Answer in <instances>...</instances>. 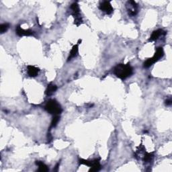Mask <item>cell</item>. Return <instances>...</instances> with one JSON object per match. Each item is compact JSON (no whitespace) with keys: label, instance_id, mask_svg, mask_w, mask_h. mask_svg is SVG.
Instances as JSON below:
<instances>
[{"label":"cell","instance_id":"obj_1","mask_svg":"<svg viewBox=\"0 0 172 172\" xmlns=\"http://www.w3.org/2000/svg\"><path fill=\"white\" fill-rule=\"evenodd\" d=\"M115 76L122 80L130 77L133 73V69L129 63L118 64L114 69Z\"/></svg>","mask_w":172,"mask_h":172},{"label":"cell","instance_id":"obj_2","mask_svg":"<svg viewBox=\"0 0 172 172\" xmlns=\"http://www.w3.org/2000/svg\"><path fill=\"white\" fill-rule=\"evenodd\" d=\"M45 109L47 112L53 116L59 115L62 112L61 106L55 100H49L46 105L45 106Z\"/></svg>","mask_w":172,"mask_h":172},{"label":"cell","instance_id":"obj_3","mask_svg":"<svg viewBox=\"0 0 172 172\" xmlns=\"http://www.w3.org/2000/svg\"><path fill=\"white\" fill-rule=\"evenodd\" d=\"M163 55H164V51H163V48L162 47L157 48L154 56L151 58H149V59H147L146 61L144 63V64H143L144 67L145 68H149V67L151 66V65H153L155 63L158 61V60L160 59L161 57H163Z\"/></svg>","mask_w":172,"mask_h":172},{"label":"cell","instance_id":"obj_4","mask_svg":"<svg viewBox=\"0 0 172 172\" xmlns=\"http://www.w3.org/2000/svg\"><path fill=\"white\" fill-rule=\"evenodd\" d=\"M71 9L72 12L71 14L74 18V24L77 26H80L83 23V20H82V18L81 16L80 9H79V6L78 4H77V2H74L73 4H71Z\"/></svg>","mask_w":172,"mask_h":172},{"label":"cell","instance_id":"obj_5","mask_svg":"<svg viewBox=\"0 0 172 172\" xmlns=\"http://www.w3.org/2000/svg\"><path fill=\"white\" fill-rule=\"evenodd\" d=\"M127 8L128 15L135 16L138 13V5L135 1H128L127 3Z\"/></svg>","mask_w":172,"mask_h":172},{"label":"cell","instance_id":"obj_6","mask_svg":"<svg viewBox=\"0 0 172 172\" xmlns=\"http://www.w3.org/2000/svg\"><path fill=\"white\" fill-rule=\"evenodd\" d=\"M99 8H100L101 11H102L106 14H108V15H110V14H112L114 11V9L112 8V5H111L110 1H103L102 3L100 4Z\"/></svg>","mask_w":172,"mask_h":172},{"label":"cell","instance_id":"obj_7","mask_svg":"<svg viewBox=\"0 0 172 172\" xmlns=\"http://www.w3.org/2000/svg\"><path fill=\"white\" fill-rule=\"evenodd\" d=\"M16 32L17 34V35L19 36H33L35 35V32L32 30H24L23 28H22L20 27V26H18L16 27Z\"/></svg>","mask_w":172,"mask_h":172},{"label":"cell","instance_id":"obj_8","mask_svg":"<svg viewBox=\"0 0 172 172\" xmlns=\"http://www.w3.org/2000/svg\"><path fill=\"white\" fill-rule=\"evenodd\" d=\"M166 35V32H165L164 30H161V29H159V30H155L152 33L151 36H150L149 42H152V41H155L158 40L159 37L162 36H165Z\"/></svg>","mask_w":172,"mask_h":172},{"label":"cell","instance_id":"obj_9","mask_svg":"<svg viewBox=\"0 0 172 172\" xmlns=\"http://www.w3.org/2000/svg\"><path fill=\"white\" fill-rule=\"evenodd\" d=\"M27 71L29 76L31 77H35L38 76V73L40 71V69L38 67L33 66V65H28Z\"/></svg>","mask_w":172,"mask_h":172},{"label":"cell","instance_id":"obj_10","mask_svg":"<svg viewBox=\"0 0 172 172\" xmlns=\"http://www.w3.org/2000/svg\"><path fill=\"white\" fill-rule=\"evenodd\" d=\"M78 45H79L78 44L75 45H73V47H72V49L71 51H70L68 59H67V61H69V60H71L72 59L76 57L77 55H78V50H79Z\"/></svg>","mask_w":172,"mask_h":172},{"label":"cell","instance_id":"obj_11","mask_svg":"<svg viewBox=\"0 0 172 172\" xmlns=\"http://www.w3.org/2000/svg\"><path fill=\"white\" fill-rule=\"evenodd\" d=\"M57 87L56 85H54L50 83L48 85L47 88L45 91V94H47V96H51L52 94H54L55 92L57 91Z\"/></svg>","mask_w":172,"mask_h":172},{"label":"cell","instance_id":"obj_12","mask_svg":"<svg viewBox=\"0 0 172 172\" xmlns=\"http://www.w3.org/2000/svg\"><path fill=\"white\" fill-rule=\"evenodd\" d=\"M101 169V165L100 163V160L99 159H95L94 160V163L90 167V169L89 171L94 172V171H100Z\"/></svg>","mask_w":172,"mask_h":172},{"label":"cell","instance_id":"obj_13","mask_svg":"<svg viewBox=\"0 0 172 172\" xmlns=\"http://www.w3.org/2000/svg\"><path fill=\"white\" fill-rule=\"evenodd\" d=\"M36 165L38 166V171L41 172H46L48 171V168L47 165L41 161H36Z\"/></svg>","mask_w":172,"mask_h":172},{"label":"cell","instance_id":"obj_14","mask_svg":"<svg viewBox=\"0 0 172 172\" xmlns=\"http://www.w3.org/2000/svg\"><path fill=\"white\" fill-rule=\"evenodd\" d=\"M59 120H60V117H59V115H55V116H53L52 121H51V123H50L49 129H48V132H50V130H51L52 128L56 127L58 124V122H59Z\"/></svg>","mask_w":172,"mask_h":172},{"label":"cell","instance_id":"obj_15","mask_svg":"<svg viewBox=\"0 0 172 172\" xmlns=\"http://www.w3.org/2000/svg\"><path fill=\"white\" fill-rule=\"evenodd\" d=\"M154 157L153 153H147L145 151L144 157H143V161L145 163H149L151 162Z\"/></svg>","mask_w":172,"mask_h":172},{"label":"cell","instance_id":"obj_16","mask_svg":"<svg viewBox=\"0 0 172 172\" xmlns=\"http://www.w3.org/2000/svg\"><path fill=\"white\" fill-rule=\"evenodd\" d=\"M79 163L80 165H84V166L91 167L94 163V161H89L83 159H79Z\"/></svg>","mask_w":172,"mask_h":172},{"label":"cell","instance_id":"obj_17","mask_svg":"<svg viewBox=\"0 0 172 172\" xmlns=\"http://www.w3.org/2000/svg\"><path fill=\"white\" fill-rule=\"evenodd\" d=\"M9 27V24H8V23L2 24L0 26V32H1V34L5 33L7 30H8Z\"/></svg>","mask_w":172,"mask_h":172},{"label":"cell","instance_id":"obj_18","mask_svg":"<svg viewBox=\"0 0 172 172\" xmlns=\"http://www.w3.org/2000/svg\"><path fill=\"white\" fill-rule=\"evenodd\" d=\"M171 104H172V100L171 98L168 99V100L166 101V104L167 106H171Z\"/></svg>","mask_w":172,"mask_h":172},{"label":"cell","instance_id":"obj_19","mask_svg":"<svg viewBox=\"0 0 172 172\" xmlns=\"http://www.w3.org/2000/svg\"><path fill=\"white\" fill-rule=\"evenodd\" d=\"M59 166H60V162H59V163H57L56 166H55V168H54V170L55 171H58V169H59Z\"/></svg>","mask_w":172,"mask_h":172}]
</instances>
